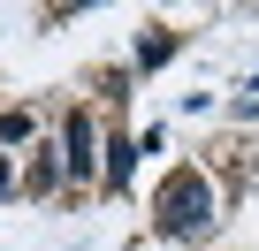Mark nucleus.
Returning <instances> with one entry per match:
<instances>
[{
	"label": "nucleus",
	"mask_w": 259,
	"mask_h": 251,
	"mask_svg": "<svg viewBox=\"0 0 259 251\" xmlns=\"http://www.w3.org/2000/svg\"><path fill=\"white\" fill-rule=\"evenodd\" d=\"M23 137H31V114H23V107L0 114V145H23Z\"/></svg>",
	"instance_id": "obj_6"
},
{
	"label": "nucleus",
	"mask_w": 259,
	"mask_h": 251,
	"mask_svg": "<svg viewBox=\"0 0 259 251\" xmlns=\"http://www.w3.org/2000/svg\"><path fill=\"white\" fill-rule=\"evenodd\" d=\"M176 61V31H153V38H138V69H168Z\"/></svg>",
	"instance_id": "obj_4"
},
{
	"label": "nucleus",
	"mask_w": 259,
	"mask_h": 251,
	"mask_svg": "<svg viewBox=\"0 0 259 251\" xmlns=\"http://www.w3.org/2000/svg\"><path fill=\"white\" fill-rule=\"evenodd\" d=\"M8 190H16V168H8V160H0V198H8Z\"/></svg>",
	"instance_id": "obj_7"
},
{
	"label": "nucleus",
	"mask_w": 259,
	"mask_h": 251,
	"mask_svg": "<svg viewBox=\"0 0 259 251\" xmlns=\"http://www.w3.org/2000/svg\"><path fill=\"white\" fill-rule=\"evenodd\" d=\"M130 168H138V145H130V137H107V145H99V175H107V190H130Z\"/></svg>",
	"instance_id": "obj_3"
},
{
	"label": "nucleus",
	"mask_w": 259,
	"mask_h": 251,
	"mask_svg": "<svg viewBox=\"0 0 259 251\" xmlns=\"http://www.w3.org/2000/svg\"><path fill=\"white\" fill-rule=\"evenodd\" d=\"M61 175H69V183H92V175H99V137H92V114H84V107L61 122Z\"/></svg>",
	"instance_id": "obj_2"
},
{
	"label": "nucleus",
	"mask_w": 259,
	"mask_h": 251,
	"mask_svg": "<svg viewBox=\"0 0 259 251\" xmlns=\"http://www.w3.org/2000/svg\"><path fill=\"white\" fill-rule=\"evenodd\" d=\"M153 228L176 236V243L206 236V228H213V183H206L198 168H176V175L160 183V198H153Z\"/></svg>",
	"instance_id": "obj_1"
},
{
	"label": "nucleus",
	"mask_w": 259,
	"mask_h": 251,
	"mask_svg": "<svg viewBox=\"0 0 259 251\" xmlns=\"http://www.w3.org/2000/svg\"><path fill=\"white\" fill-rule=\"evenodd\" d=\"M61 183V145H46L38 160H31V175H23V190H54Z\"/></svg>",
	"instance_id": "obj_5"
}]
</instances>
